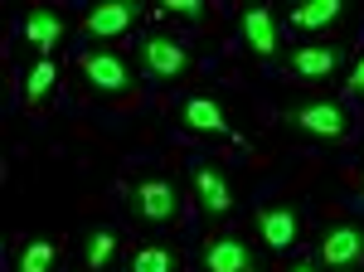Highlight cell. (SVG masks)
Wrapping results in <instances>:
<instances>
[{
    "label": "cell",
    "instance_id": "1",
    "mask_svg": "<svg viewBox=\"0 0 364 272\" xmlns=\"http://www.w3.org/2000/svg\"><path fill=\"white\" fill-rule=\"evenodd\" d=\"M127 209L146 229H170L180 219V185L170 175H141L127 194Z\"/></svg>",
    "mask_w": 364,
    "mask_h": 272
},
{
    "label": "cell",
    "instance_id": "2",
    "mask_svg": "<svg viewBox=\"0 0 364 272\" xmlns=\"http://www.w3.org/2000/svg\"><path fill=\"white\" fill-rule=\"evenodd\" d=\"M287 122L301 136H311V141H345L350 136V112H345V103L340 98H326V93L291 103L287 108Z\"/></svg>",
    "mask_w": 364,
    "mask_h": 272
},
{
    "label": "cell",
    "instance_id": "3",
    "mask_svg": "<svg viewBox=\"0 0 364 272\" xmlns=\"http://www.w3.org/2000/svg\"><path fill=\"white\" fill-rule=\"evenodd\" d=\"M252 229H257V239H262L267 253H287V248L301 244V234H306V209H301V204H287V199L257 204Z\"/></svg>",
    "mask_w": 364,
    "mask_h": 272
},
{
    "label": "cell",
    "instance_id": "4",
    "mask_svg": "<svg viewBox=\"0 0 364 272\" xmlns=\"http://www.w3.org/2000/svg\"><path fill=\"white\" fill-rule=\"evenodd\" d=\"M78 68H83V83H87L92 98H117V93H127L132 78H136L132 58L117 54V49H87L78 58Z\"/></svg>",
    "mask_w": 364,
    "mask_h": 272
},
{
    "label": "cell",
    "instance_id": "5",
    "mask_svg": "<svg viewBox=\"0 0 364 272\" xmlns=\"http://www.w3.org/2000/svg\"><path fill=\"white\" fill-rule=\"evenodd\" d=\"M141 68H146L151 78H161V83H180V78H190L195 54H190L185 39H175V34H146V39H141Z\"/></svg>",
    "mask_w": 364,
    "mask_h": 272
},
{
    "label": "cell",
    "instance_id": "6",
    "mask_svg": "<svg viewBox=\"0 0 364 272\" xmlns=\"http://www.w3.org/2000/svg\"><path fill=\"white\" fill-rule=\"evenodd\" d=\"M282 68H287L291 78H301V83H331V78L345 73V49H340L336 39H311L301 49H291Z\"/></svg>",
    "mask_w": 364,
    "mask_h": 272
},
{
    "label": "cell",
    "instance_id": "7",
    "mask_svg": "<svg viewBox=\"0 0 364 272\" xmlns=\"http://www.w3.org/2000/svg\"><path fill=\"white\" fill-rule=\"evenodd\" d=\"M190 190H195L199 214H209V219H224L228 209L238 204V190H233V175H228L224 165H209V161H199L195 170H190Z\"/></svg>",
    "mask_w": 364,
    "mask_h": 272
},
{
    "label": "cell",
    "instance_id": "8",
    "mask_svg": "<svg viewBox=\"0 0 364 272\" xmlns=\"http://www.w3.org/2000/svg\"><path fill=\"white\" fill-rule=\"evenodd\" d=\"M316 263L331 268V272L364 268V229L360 224H331V229L316 239Z\"/></svg>",
    "mask_w": 364,
    "mask_h": 272
},
{
    "label": "cell",
    "instance_id": "9",
    "mask_svg": "<svg viewBox=\"0 0 364 272\" xmlns=\"http://www.w3.org/2000/svg\"><path fill=\"white\" fill-rule=\"evenodd\" d=\"M204 272H262L257 268V253L238 229L224 234H209L204 239Z\"/></svg>",
    "mask_w": 364,
    "mask_h": 272
},
{
    "label": "cell",
    "instance_id": "10",
    "mask_svg": "<svg viewBox=\"0 0 364 272\" xmlns=\"http://www.w3.org/2000/svg\"><path fill=\"white\" fill-rule=\"evenodd\" d=\"M238 39H243V49H248L252 58H277V49H282L277 10H267V5L243 10V15H238Z\"/></svg>",
    "mask_w": 364,
    "mask_h": 272
},
{
    "label": "cell",
    "instance_id": "11",
    "mask_svg": "<svg viewBox=\"0 0 364 272\" xmlns=\"http://www.w3.org/2000/svg\"><path fill=\"white\" fill-rule=\"evenodd\" d=\"M122 248H127V239L117 234L112 224H92L78 239V263H83V272H107L122 258Z\"/></svg>",
    "mask_w": 364,
    "mask_h": 272
},
{
    "label": "cell",
    "instance_id": "12",
    "mask_svg": "<svg viewBox=\"0 0 364 272\" xmlns=\"http://www.w3.org/2000/svg\"><path fill=\"white\" fill-rule=\"evenodd\" d=\"M141 20V10L132 0H112V5H92L83 15V34L87 39H122L132 34V25Z\"/></svg>",
    "mask_w": 364,
    "mask_h": 272
},
{
    "label": "cell",
    "instance_id": "13",
    "mask_svg": "<svg viewBox=\"0 0 364 272\" xmlns=\"http://www.w3.org/2000/svg\"><path fill=\"white\" fill-rule=\"evenodd\" d=\"M180 122H185V132H199V136H224L228 132L224 103H219V98H209V93L185 98V103H180Z\"/></svg>",
    "mask_w": 364,
    "mask_h": 272
},
{
    "label": "cell",
    "instance_id": "14",
    "mask_svg": "<svg viewBox=\"0 0 364 272\" xmlns=\"http://www.w3.org/2000/svg\"><path fill=\"white\" fill-rule=\"evenodd\" d=\"M25 39L39 49V58H49L58 49V39H63V15H54V10H29L25 15Z\"/></svg>",
    "mask_w": 364,
    "mask_h": 272
},
{
    "label": "cell",
    "instance_id": "15",
    "mask_svg": "<svg viewBox=\"0 0 364 272\" xmlns=\"http://www.w3.org/2000/svg\"><path fill=\"white\" fill-rule=\"evenodd\" d=\"M132 272H180V248L170 244H141L136 253H132Z\"/></svg>",
    "mask_w": 364,
    "mask_h": 272
},
{
    "label": "cell",
    "instance_id": "16",
    "mask_svg": "<svg viewBox=\"0 0 364 272\" xmlns=\"http://www.w3.org/2000/svg\"><path fill=\"white\" fill-rule=\"evenodd\" d=\"M340 15H345L340 0H311V5H296L291 10V25L296 29H331Z\"/></svg>",
    "mask_w": 364,
    "mask_h": 272
},
{
    "label": "cell",
    "instance_id": "17",
    "mask_svg": "<svg viewBox=\"0 0 364 272\" xmlns=\"http://www.w3.org/2000/svg\"><path fill=\"white\" fill-rule=\"evenodd\" d=\"M54 83H58V68H54V58H39L34 68H29V83H25V103L29 108H39L49 93H54Z\"/></svg>",
    "mask_w": 364,
    "mask_h": 272
},
{
    "label": "cell",
    "instance_id": "18",
    "mask_svg": "<svg viewBox=\"0 0 364 272\" xmlns=\"http://www.w3.org/2000/svg\"><path fill=\"white\" fill-rule=\"evenodd\" d=\"M54 268V244L49 239H29L20 248V272H49Z\"/></svg>",
    "mask_w": 364,
    "mask_h": 272
},
{
    "label": "cell",
    "instance_id": "19",
    "mask_svg": "<svg viewBox=\"0 0 364 272\" xmlns=\"http://www.w3.org/2000/svg\"><path fill=\"white\" fill-rule=\"evenodd\" d=\"M166 15H175V20H204V5L199 0H166Z\"/></svg>",
    "mask_w": 364,
    "mask_h": 272
},
{
    "label": "cell",
    "instance_id": "20",
    "mask_svg": "<svg viewBox=\"0 0 364 272\" xmlns=\"http://www.w3.org/2000/svg\"><path fill=\"white\" fill-rule=\"evenodd\" d=\"M345 93H350V98H360V103H364V54L355 58V63H350V73H345Z\"/></svg>",
    "mask_w": 364,
    "mask_h": 272
},
{
    "label": "cell",
    "instance_id": "21",
    "mask_svg": "<svg viewBox=\"0 0 364 272\" xmlns=\"http://www.w3.org/2000/svg\"><path fill=\"white\" fill-rule=\"evenodd\" d=\"M287 272H321V268H316V263H291Z\"/></svg>",
    "mask_w": 364,
    "mask_h": 272
}]
</instances>
